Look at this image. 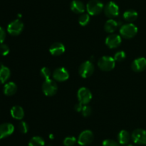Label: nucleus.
Wrapping results in <instances>:
<instances>
[{
	"mask_svg": "<svg viewBox=\"0 0 146 146\" xmlns=\"http://www.w3.org/2000/svg\"><path fill=\"white\" fill-rule=\"evenodd\" d=\"M138 33V27L133 23L123 24L120 28V34L125 39H132Z\"/></svg>",
	"mask_w": 146,
	"mask_h": 146,
	"instance_id": "1",
	"label": "nucleus"
},
{
	"mask_svg": "<svg viewBox=\"0 0 146 146\" xmlns=\"http://www.w3.org/2000/svg\"><path fill=\"white\" fill-rule=\"evenodd\" d=\"M115 66V61L113 57L110 56H104L98 61V67L102 71L109 72L113 70Z\"/></svg>",
	"mask_w": 146,
	"mask_h": 146,
	"instance_id": "2",
	"label": "nucleus"
},
{
	"mask_svg": "<svg viewBox=\"0 0 146 146\" xmlns=\"http://www.w3.org/2000/svg\"><path fill=\"white\" fill-rule=\"evenodd\" d=\"M104 9V4L99 0H90L86 4V10L89 15H98Z\"/></svg>",
	"mask_w": 146,
	"mask_h": 146,
	"instance_id": "3",
	"label": "nucleus"
},
{
	"mask_svg": "<svg viewBox=\"0 0 146 146\" xmlns=\"http://www.w3.org/2000/svg\"><path fill=\"white\" fill-rule=\"evenodd\" d=\"M57 90H58V86L55 81L48 79L45 80V81L43 82L42 84V91L46 96L51 97L54 94H56Z\"/></svg>",
	"mask_w": 146,
	"mask_h": 146,
	"instance_id": "4",
	"label": "nucleus"
},
{
	"mask_svg": "<svg viewBox=\"0 0 146 146\" xmlns=\"http://www.w3.org/2000/svg\"><path fill=\"white\" fill-rule=\"evenodd\" d=\"M94 70H95V67L92 62L86 61L80 65L78 72L83 78H88L92 75L93 73L94 72Z\"/></svg>",
	"mask_w": 146,
	"mask_h": 146,
	"instance_id": "5",
	"label": "nucleus"
},
{
	"mask_svg": "<svg viewBox=\"0 0 146 146\" xmlns=\"http://www.w3.org/2000/svg\"><path fill=\"white\" fill-rule=\"evenodd\" d=\"M24 29V24L19 19H16L9 23L7 27V31L12 36H18Z\"/></svg>",
	"mask_w": 146,
	"mask_h": 146,
	"instance_id": "6",
	"label": "nucleus"
},
{
	"mask_svg": "<svg viewBox=\"0 0 146 146\" xmlns=\"http://www.w3.org/2000/svg\"><path fill=\"white\" fill-rule=\"evenodd\" d=\"M104 14L107 17L110 19H113L117 17L119 14V7L113 1H109L104 9Z\"/></svg>",
	"mask_w": 146,
	"mask_h": 146,
	"instance_id": "7",
	"label": "nucleus"
},
{
	"mask_svg": "<svg viewBox=\"0 0 146 146\" xmlns=\"http://www.w3.org/2000/svg\"><path fill=\"white\" fill-rule=\"evenodd\" d=\"M131 139L138 145H146V130L144 129L138 128L133 131Z\"/></svg>",
	"mask_w": 146,
	"mask_h": 146,
	"instance_id": "8",
	"label": "nucleus"
},
{
	"mask_svg": "<svg viewBox=\"0 0 146 146\" xmlns=\"http://www.w3.org/2000/svg\"><path fill=\"white\" fill-rule=\"evenodd\" d=\"M94 139V135L89 130H84L80 133L78 138V143L81 146H86L91 144Z\"/></svg>",
	"mask_w": 146,
	"mask_h": 146,
	"instance_id": "9",
	"label": "nucleus"
},
{
	"mask_svg": "<svg viewBox=\"0 0 146 146\" xmlns=\"http://www.w3.org/2000/svg\"><path fill=\"white\" fill-rule=\"evenodd\" d=\"M78 102L82 103L84 105L88 104L92 99V93L86 87H81L77 92Z\"/></svg>",
	"mask_w": 146,
	"mask_h": 146,
	"instance_id": "10",
	"label": "nucleus"
},
{
	"mask_svg": "<svg viewBox=\"0 0 146 146\" xmlns=\"http://www.w3.org/2000/svg\"><path fill=\"white\" fill-rule=\"evenodd\" d=\"M122 42L121 36L116 34H111L106 39V44L111 49H115L119 47Z\"/></svg>",
	"mask_w": 146,
	"mask_h": 146,
	"instance_id": "11",
	"label": "nucleus"
},
{
	"mask_svg": "<svg viewBox=\"0 0 146 146\" xmlns=\"http://www.w3.org/2000/svg\"><path fill=\"white\" fill-rule=\"evenodd\" d=\"M53 77L56 81L64 82L69 77V73L64 67H58L53 72Z\"/></svg>",
	"mask_w": 146,
	"mask_h": 146,
	"instance_id": "12",
	"label": "nucleus"
},
{
	"mask_svg": "<svg viewBox=\"0 0 146 146\" xmlns=\"http://www.w3.org/2000/svg\"><path fill=\"white\" fill-rule=\"evenodd\" d=\"M131 69L135 72H141L146 69V59L144 57H139L133 61L131 64Z\"/></svg>",
	"mask_w": 146,
	"mask_h": 146,
	"instance_id": "13",
	"label": "nucleus"
},
{
	"mask_svg": "<svg viewBox=\"0 0 146 146\" xmlns=\"http://www.w3.org/2000/svg\"><path fill=\"white\" fill-rule=\"evenodd\" d=\"M14 131V126L11 123H6L0 125V140L11 135Z\"/></svg>",
	"mask_w": 146,
	"mask_h": 146,
	"instance_id": "14",
	"label": "nucleus"
},
{
	"mask_svg": "<svg viewBox=\"0 0 146 146\" xmlns=\"http://www.w3.org/2000/svg\"><path fill=\"white\" fill-rule=\"evenodd\" d=\"M65 46L61 42H54L51 45L49 52L53 56H60L65 52Z\"/></svg>",
	"mask_w": 146,
	"mask_h": 146,
	"instance_id": "15",
	"label": "nucleus"
},
{
	"mask_svg": "<svg viewBox=\"0 0 146 146\" xmlns=\"http://www.w3.org/2000/svg\"><path fill=\"white\" fill-rule=\"evenodd\" d=\"M70 7L71 11L76 14H82L85 11V5L82 1L79 0H74L71 1Z\"/></svg>",
	"mask_w": 146,
	"mask_h": 146,
	"instance_id": "16",
	"label": "nucleus"
},
{
	"mask_svg": "<svg viewBox=\"0 0 146 146\" xmlns=\"http://www.w3.org/2000/svg\"><path fill=\"white\" fill-rule=\"evenodd\" d=\"M11 115L16 120H22L24 117V110L21 106L15 105L11 109Z\"/></svg>",
	"mask_w": 146,
	"mask_h": 146,
	"instance_id": "17",
	"label": "nucleus"
},
{
	"mask_svg": "<svg viewBox=\"0 0 146 146\" xmlns=\"http://www.w3.org/2000/svg\"><path fill=\"white\" fill-rule=\"evenodd\" d=\"M11 76V71L7 67L4 65L0 66V84H4L9 79Z\"/></svg>",
	"mask_w": 146,
	"mask_h": 146,
	"instance_id": "18",
	"label": "nucleus"
},
{
	"mask_svg": "<svg viewBox=\"0 0 146 146\" xmlns=\"http://www.w3.org/2000/svg\"><path fill=\"white\" fill-rule=\"evenodd\" d=\"M131 138V135L130 133L126 130H121L118 135V143L123 145H125L128 144Z\"/></svg>",
	"mask_w": 146,
	"mask_h": 146,
	"instance_id": "19",
	"label": "nucleus"
},
{
	"mask_svg": "<svg viewBox=\"0 0 146 146\" xmlns=\"http://www.w3.org/2000/svg\"><path fill=\"white\" fill-rule=\"evenodd\" d=\"M17 86L13 82L6 83L4 86V93L7 96H12L17 92Z\"/></svg>",
	"mask_w": 146,
	"mask_h": 146,
	"instance_id": "20",
	"label": "nucleus"
},
{
	"mask_svg": "<svg viewBox=\"0 0 146 146\" xmlns=\"http://www.w3.org/2000/svg\"><path fill=\"white\" fill-rule=\"evenodd\" d=\"M118 27V21L113 19H110L104 24V29L108 33H113Z\"/></svg>",
	"mask_w": 146,
	"mask_h": 146,
	"instance_id": "21",
	"label": "nucleus"
},
{
	"mask_svg": "<svg viewBox=\"0 0 146 146\" xmlns=\"http://www.w3.org/2000/svg\"><path fill=\"white\" fill-rule=\"evenodd\" d=\"M137 18H138V13L133 9H128L123 13V19L129 23L136 20Z\"/></svg>",
	"mask_w": 146,
	"mask_h": 146,
	"instance_id": "22",
	"label": "nucleus"
},
{
	"mask_svg": "<svg viewBox=\"0 0 146 146\" xmlns=\"http://www.w3.org/2000/svg\"><path fill=\"white\" fill-rule=\"evenodd\" d=\"M45 141L44 138L40 136L33 137L29 142V146H44Z\"/></svg>",
	"mask_w": 146,
	"mask_h": 146,
	"instance_id": "23",
	"label": "nucleus"
},
{
	"mask_svg": "<svg viewBox=\"0 0 146 146\" xmlns=\"http://www.w3.org/2000/svg\"><path fill=\"white\" fill-rule=\"evenodd\" d=\"M90 21V16L88 14H82L79 17L78 22L81 26H86L88 24Z\"/></svg>",
	"mask_w": 146,
	"mask_h": 146,
	"instance_id": "24",
	"label": "nucleus"
},
{
	"mask_svg": "<svg viewBox=\"0 0 146 146\" xmlns=\"http://www.w3.org/2000/svg\"><path fill=\"white\" fill-rule=\"evenodd\" d=\"M40 74L45 80H48V79H50L51 74V70L48 67H43L41 71H40Z\"/></svg>",
	"mask_w": 146,
	"mask_h": 146,
	"instance_id": "25",
	"label": "nucleus"
},
{
	"mask_svg": "<svg viewBox=\"0 0 146 146\" xmlns=\"http://www.w3.org/2000/svg\"><path fill=\"white\" fill-rule=\"evenodd\" d=\"M18 128L19 130L20 131V133H23V134H26V133L29 131L28 124L24 121H21L19 123Z\"/></svg>",
	"mask_w": 146,
	"mask_h": 146,
	"instance_id": "26",
	"label": "nucleus"
},
{
	"mask_svg": "<svg viewBox=\"0 0 146 146\" xmlns=\"http://www.w3.org/2000/svg\"><path fill=\"white\" fill-rule=\"evenodd\" d=\"M125 57H126V54H125V52L118 51L115 53V55H114L113 58H114V60H115V61L122 62L125 60Z\"/></svg>",
	"mask_w": 146,
	"mask_h": 146,
	"instance_id": "27",
	"label": "nucleus"
},
{
	"mask_svg": "<svg viewBox=\"0 0 146 146\" xmlns=\"http://www.w3.org/2000/svg\"><path fill=\"white\" fill-rule=\"evenodd\" d=\"M76 142L75 137H66L64 140V145L65 146H74Z\"/></svg>",
	"mask_w": 146,
	"mask_h": 146,
	"instance_id": "28",
	"label": "nucleus"
},
{
	"mask_svg": "<svg viewBox=\"0 0 146 146\" xmlns=\"http://www.w3.org/2000/svg\"><path fill=\"white\" fill-rule=\"evenodd\" d=\"M120 143L115 140H111V139H106L104 140L102 143V146H121Z\"/></svg>",
	"mask_w": 146,
	"mask_h": 146,
	"instance_id": "29",
	"label": "nucleus"
},
{
	"mask_svg": "<svg viewBox=\"0 0 146 146\" xmlns=\"http://www.w3.org/2000/svg\"><path fill=\"white\" fill-rule=\"evenodd\" d=\"M9 53V47L6 44H0V54L3 56H7Z\"/></svg>",
	"mask_w": 146,
	"mask_h": 146,
	"instance_id": "30",
	"label": "nucleus"
},
{
	"mask_svg": "<svg viewBox=\"0 0 146 146\" xmlns=\"http://www.w3.org/2000/svg\"><path fill=\"white\" fill-rule=\"evenodd\" d=\"M81 113H82V115L84 117H88V116L91 115V113H92V110H91L90 106L85 104V105H84V107H83Z\"/></svg>",
	"mask_w": 146,
	"mask_h": 146,
	"instance_id": "31",
	"label": "nucleus"
},
{
	"mask_svg": "<svg viewBox=\"0 0 146 146\" xmlns=\"http://www.w3.org/2000/svg\"><path fill=\"white\" fill-rule=\"evenodd\" d=\"M6 38V31L1 27H0V44H2Z\"/></svg>",
	"mask_w": 146,
	"mask_h": 146,
	"instance_id": "32",
	"label": "nucleus"
},
{
	"mask_svg": "<svg viewBox=\"0 0 146 146\" xmlns=\"http://www.w3.org/2000/svg\"><path fill=\"white\" fill-rule=\"evenodd\" d=\"M83 107H84V104H83L82 103H81L78 102L77 104H76L74 109H75V110L76 112H81V110H82V109H83Z\"/></svg>",
	"mask_w": 146,
	"mask_h": 146,
	"instance_id": "33",
	"label": "nucleus"
},
{
	"mask_svg": "<svg viewBox=\"0 0 146 146\" xmlns=\"http://www.w3.org/2000/svg\"><path fill=\"white\" fill-rule=\"evenodd\" d=\"M124 146H137V145H132V144H127Z\"/></svg>",
	"mask_w": 146,
	"mask_h": 146,
	"instance_id": "34",
	"label": "nucleus"
}]
</instances>
